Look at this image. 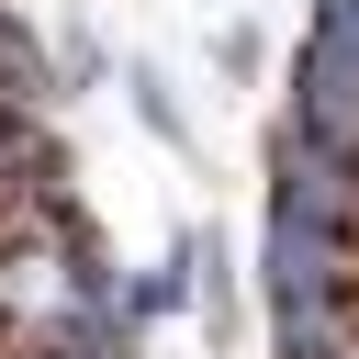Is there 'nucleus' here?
<instances>
[{
    "label": "nucleus",
    "instance_id": "nucleus-2",
    "mask_svg": "<svg viewBox=\"0 0 359 359\" xmlns=\"http://www.w3.org/2000/svg\"><path fill=\"white\" fill-rule=\"evenodd\" d=\"M180 303H191V247L157 258L146 280H123V325H157V314H180Z\"/></svg>",
    "mask_w": 359,
    "mask_h": 359
},
{
    "label": "nucleus",
    "instance_id": "nucleus-1",
    "mask_svg": "<svg viewBox=\"0 0 359 359\" xmlns=\"http://www.w3.org/2000/svg\"><path fill=\"white\" fill-rule=\"evenodd\" d=\"M280 135H303V146H325V157L359 168V0H314L303 56H292V112H280Z\"/></svg>",
    "mask_w": 359,
    "mask_h": 359
}]
</instances>
